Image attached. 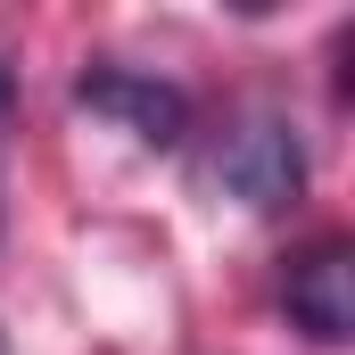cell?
<instances>
[{
  "instance_id": "cell-4",
  "label": "cell",
  "mask_w": 355,
  "mask_h": 355,
  "mask_svg": "<svg viewBox=\"0 0 355 355\" xmlns=\"http://www.w3.org/2000/svg\"><path fill=\"white\" fill-rule=\"evenodd\" d=\"M8 107H17V75L0 67V132H8Z\"/></svg>"
},
{
  "instance_id": "cell-2",
  "label": "cell",
  "mask_w": 355,
  "mask_h": 355,
  "mask_svg": "<svg viewBox=\"0 0 355 355\" xmlns=\"http://www.w3.org/2000/svg\"><path fill=\"white\" fill-rule=\"evenodd\" d=\"M75 107L107 116L141 149H182L190 141V91L157 83V75H132V67H91V75H75Z\"/></svg>"
},
{
  "instance_id": "cell-5",
  "label": "cell",
  "mask_w": 355,
  "mask_h": 355,
  "mask_svg": "<svg viewBox=\"0 0 355 355\" xmlns=\"http://www.w3.org/2000/svg\"><path fill=\"white\" fill-rule=\"evenodd\" d=\"M0 355H8V339H0Z\"/></svg>"
},
{
  "instance_id": "cell-3",
  "label": "cell",
  "mask_w": 355,
  "mask_h": 355,
  "mask_svg": "<svg viewBox=\"0 0 355 355\" xmlns=\"http://www.w3.org/2000/svg\"><path fill=\"white\" fill-rule=\"evenodd\" d=\"M281 306H289V322H297L306 339H322V347H347L355 339V248L339 240V232L289 257Z\"/></svg>"
},
{
  "instance_id": "cell-1",
  "label": "cell",
  "mask_w": 355,
  "mask_h": 355,
  "mask_svg": "<svg viewBox=\"0 0 355 355\" xmlns=\"http://www.w3.org/2000/svg\"><path fill=\"white\" fill-rule=\"evenodd\" d=\"M207 182L232 207H248V215L297 207L306 198V141H297V124L272 116V107H240L215 132V149H207Z\"/></svg>"
}]
</instances>
